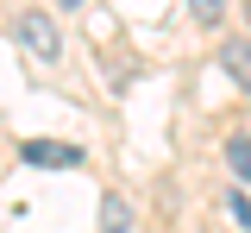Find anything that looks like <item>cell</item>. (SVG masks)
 I'll list each match as a JSON object with an SVG mask.
<instances>
[{"instance_id": "9", "label": "cell", "mask_w": 251, "mask_h": 233, "mask_svg": "<svg viewBox=\"0 0 251 233\" xmlns=\"http://www.w3.org/2000/svg\"><path fill=\"white\" fill-rule=\"evenodd\" d=\"M245 13H251V6H245Z\"/></svg>"}, {"instance_id": "7", "label": "cell", "mask_w": 251, "mask_h": 233, "mask_svg": "<svg viewBox=\"0 0 251 233\" xmlns=\"http://www.w3.org/2000/svg\"><path fill=\"white\" fill-rule=\"evenodd\" d=\"M188 6H195V19H201V26H220V0H188Z\"/></svg>"}, {"instance_id": "3", "label": "cell", "mask_w": 251, "mask_h": 233, "mask_svg": "<svg viewBox=\"0 0 251 233\" xmlns=\"http://www.w3.org/2000/svg\"><path fill=\"white\" fill-rule=\"evenodd\" d=\"M220 63H226V76H232L239 88H251V38H226Z\"/></svg>"}, {"instance_id": "2", "label": "cell", "mask_w": 251, "mask_h": 233, "mask_svg": "<svg viewBox=\"0 0 251 233\" xmlns=\"http://www.w3.org/2000/svg\"><path fill=\"white\" fill-rule=\"evenodd\" d=\"M19 164H38V170H75V164H88V158H82V145H63V139H25V145H19Z\"/></svg>"}, {"instance_id": "8", "label": "cell", "mask_w": 251, "mask_h": 233, "mask_svg": "<svg viewBox=\"0 0 251 233\" xmlns=\"http://www.w3.org/2000/svg\"><path fill=\"white\" fill-rule=\"evenodd\" d=\"M57 6H69V13H75V6H82V0H57Z\"/></svg>"}, {"instance_id": "1", "label": "cell", "mask_w": 251, "mask_h": 233, "mask_svg": "<svg viewBox=\"0 0 251 233\" xmlns=\"http://www.w3.org/2000/svg\"><path fill=\"white\" fill-rule=\"evenodd\" d=\"M13 32H19V44H25L38 63H57V57H63V32H57V19H50V13H19V26H13Z\"/></svg>"}, {"instance_id": "5", "label": "cell", "mask_w": 251, "mask_h": 233, "mask_svg": "<svg viewBox=\"0 0 251 233\" xmlns=\"http://www.w3.org/2000/svg\"><path fill=\"white\" fill-rule=\"evenodd\" d=\"M226 164H232V176H239V183H251V139H245V133L226 139Z\"/></svg>"}, {"instance_id": "4", "label": "cell", "mask_w": 251, "mask_h": 233, "mask_svg": "<svg viewBox=\"0 0 251 233\" xmlns=\"http://www.w3.org/2000/svg\"><path fill=\"white\" fill-rule=\"evenodd\" d=\"M132 202L126 196H100V233H132Z\"/></svg>"}, {"instance_id": "6", "label": "cell", "mask_w": 251, "mask_h": 233, "mask_svg": "<svg viewBox=\"0 0 251 233\" xmlns=\"http://www.w3.org/2000/svg\"><path fill=\"white\" fill-rule=\"evenodd\" d=\"M226 214H232V227H239V233H251V196H245V189L226 196Z\"/></svg>"}]
</instances>
